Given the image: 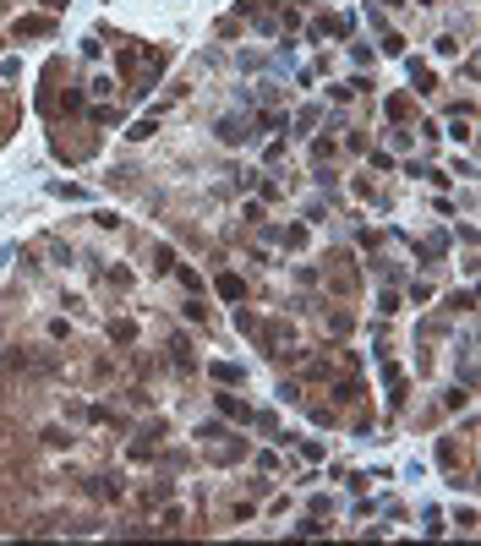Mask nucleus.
Here are the masks:
<instances>
[{
	"label": "nucleus",
	"instance_id": "1",
	"mask_svg": "<svg viewBox=\"0 0 481 546\" xmlns=\"http://www.w3.org/2000/svg\"><path fill=\"white\" fill-rule=\"evenodd\" d=\"M50 33V17H17V39H39Z\"/></svg>",
	"mask_w": 481,
	"mask_h": 546
},
{
	"label": "nucleus",
	"instance_id": "2",
	"mask_svg": "<svg viewBox=\"0 0 481 546\" xmlns=\"http://www.w3.org/2000/svg\"><path fill=\"white\" fill-rule=\"evenodd\" d=\"M219 410H225V415H230V421H252V410H246V404H240L236 393H219Z\"/></svg>",
	"mask_w": 481,
	"mask_h": 546
},
{
	"label": "nucleus",
	"instance_id": "3",
	"mask_svg": "<svg viewBox=\"0 0 481 546\" xmlns=\"http://www.w3.org/2000/svg\"><path fill=\"white\" fill-rule=\"evenodd\" d=\"M219 295H225V301H240V279L236 273H219Z\"/></svg>",
	"mask_w": 481,
	"mask_h": 546
},
{
	"label": "nucleus",
	"instance_id": "4",
	"mask_svg": "<svg viewBox=\"0 0 481 546\" xmlns=\"http://www.w3.org/2000/svg\"><path fill=\"white\" fill-rule=\"evenodd\" d=\"M214 377H219V383H240L246 372H240V366H230V361H219V366H214Z\"/></svg>",
	"mask_w": 481,
	"mask_h": 546
},
{
	"label": "nucleus",
	"instance_id": "5",
	"mask_svg": "<svg viewBox=\"0 0 481 546\" xmlns=\"http://www.w3.org/2000/svg\"><path fill=\"white\" fill-rule=\"evenodd\" d=\"M110 333H115L121 344H132V339H137V328H132V322H110Z\"/></svg>",
	"mask_w": 481,
	"mask_h": 546
},
{
	"label": "nucleus",
	"instance_id": "6",
	"mask_svg": "<svg viewBox=\"0 0 481 546\" xmlns=\"http://www.w3.org/2000/svg\"><path fill=\"white\" fill-rule=\"evenodd\" d=\"M154 268H159V273H164V268H175V251H170V246H159V251H154Z\"/></svg>",
	"mask_w": 481,
	"mask_h": 546
},
{
	"label": "nucleus",
	"instance_id": "7",
	"mask_svg": "<svg viewBox=\"0 0 481 546\" xmlns=\"http://www.w3.org/2000/svg\"><path fill=\"white\" fill-rule=\"evenodd\" d=\"M44 6H66V0H44Z\"/></svg>",
	"mask_w": 481,
	"mask_h": 546
}]
</instances>
